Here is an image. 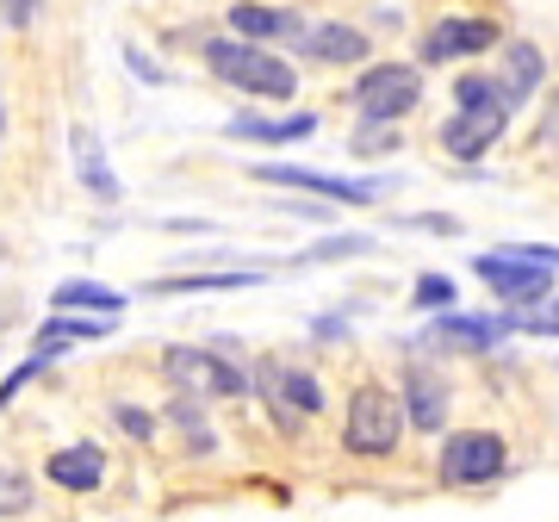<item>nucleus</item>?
Wrapping results in <instances>:
<instances>
[{"instance_id":"393cba45","label":"nucleus","mask_w":559,"mask_h":522,"mask_svg":"<svg viewBox=\"0 0 559 522\" xmlns=\"http://www.w3.org/2000/svg\"><path fill=\"white\" fill-rule=\"evenodd\" d=\"M342 256H373V237H330V242H311L299 261H342Z\"/></svg>"},{"instance_id":"6e6552de","label":"nucleus","mask_w":559,"mask_h":522,"mask_svg":"<svg viewBox=\"0 0 559 522\" xmlns=\"http://www.w3.org/2000/svg\"><path fill=\"white\" fill-rule=\"evenodd\" d=\"M255 181H267V187H299V193H318V200H336V205H373V200L385 193V181H342V175L293 168V162H267V168H255Z\"/></svg>"},{"instance_id":"4be33fe9","label":"nucleus","mask_w":559,"mask_h":522,"mask_svg":"<svg viewBox=\"0 0 559 522\" xmlns=\"http://www.w3.org/2000/svg\"><path fill=\"white\" fill-rule=\"evenodd\" d=\"M510 318V336H559V299L535 305V311H503Z\"/></svg>"},{"instance_id":"5701e85b","label":"nucleus","mask_w":559,"mask_h":522,"mask_svg":"<svg viewBox=\"0 0 559 522\" xmlns=\"http://www.w3.org/2000/svg\"><path fill=\"white\" fill-rule=\"evenodd\" d=\"M466 106H503L498 100V81H491V75H460L454 81V112H466Z\"/></svg>"},{"instance_id":"bb28decb","label":"nucleus","mask_w":559,"mask_h":522,"mask_svg":"<svg viewBox=\"0 0 559 522\" xmlns=\"http://www.w3.org/2000/svg\"><path fill=\"white\" fill-rule=\"evenodd\" d=\"M385 150H399V131L392 124H360L355 131V156H385Z\"/></svg>"},{"instance_id":"ddd939ff","label":"nucleus","mask_w":559,"mask_h":522,"mask_svg":"<svg viewBox=\"0 0 559 522\" xmlns=\"http://www.w3.org/2000/svg\"><path fill=\"white\" fill-rule=\"evenodd\" d=\"M540 75H547V62H540V50H535L528 38H516L510 50H503V75H498V100H503V112H516V106H528V100H535Z\"/></svg>"},{"instance_id":"7ed1b4c3","label":"nucleus","mask_w":559,"mask_h":522,"mask_svg":"<svg viewBox=\"0 0 559 522\" xmlns=\"http://www.w3.org/2000/svg\"><path fill=\"white\" fill-rule=\"evenodd\" d=\"M399 436H404L399 399H392L385 385H355V399H348V429H342L348 454L380 461V454H392V448H399Z\"/></svg>"},{"instance_id":"b1692460","label":"nucleus","mask_w":559,"mask_h":522,"mask_svg":"<svg viewBox=\"0 0 559 522\" xmlns=\"http://www.w3.org/2000/svg\"><path fill=\"white\" fill-rule=\"evenodd\" d=\"M411 299H417V305H423V311H448V305H454V299H460V286H454V281H448V274H423V281H417V286H411Z\"/></svg>"},{"instance_id":"f03ea898","label":"nucleus","mask_w":559,"mask_h":522,"mask_svg":"<svg viewBox=\"0 0 559 522\" xmlns=\"http://www.w3.org/2000/svg\"><path fill=\"white\" fill-rule=\"evenodd\" d=\"M423 106V75L411 62H367L355 81V112L360 124H399Z\"/></svg>"},{"instance_id":"6ab92c4d","label":"nucleus","mask_w":559,"mask_h":522,"mask_svg":"<svg viewBox=\"0 0 559 522\" xmlns=\"http://www.w3.org/2000/svg\"><path fill=\"white\" fill-rule=\"evenodd\" d=\"M242 286H261L255 268H230V274H175V281H150V293L180 299V293H242Z\"/></svg>"},{"instance_id":"f257e3e1","label":"nucleus","mask_w":559,"mask_h":522,"mask_svg":"<svg viewBox=\"0 0 559 522\" xmlns=\"http://www.w3.org/2000/svg\"><path fill=\"white\" fill-rule=\"evenodd\" d=\"M205 69L242 94H255V100H293L299 94V69L274 50H261V44H242V38H212L205 44Z\"/></svg>"},{"instance_id":"7c9ffc66","label":"nucleus","mask_w":559,"mask_h":522,"mask_svg":"<svg viewBox=\"0 0 559 522\" xmlns=\"http://www.w3.org/2000/svg\"><path fill=\"white\" fill-rule=\"evenodd\" d=\"M535 138H540V150H559V94L547 100V112H540V131H535Z\"/></svg>"},{"instance_id":"a211bd4d","label":"nucleus","mask_w":559,"mask_h":522,"mask_svg":"<svg viewBox=\"0 0 559 522\" xmlns=\"http://www.w3.org/2000/svg\"><path fill=\"white\" fill-rule=\"evenodd\" d=\"M436 336H448L454 348H473L485 355L498 336H510V318H473V311H441L436 318Z\"/></svg>"},{"instance_id":"f3484780","label":"nucleus","mask_w":559,"mask_h":522,"mask_svg":"<svg viewBox=\"0 0 559 522\" xmlns=\"http://www.w3.org/2000/svg\"><path fill=\"white\" fill-rule=\"evenodd\" d=\"M50 305H57V311H75V318H112L119 323L124 293H112V286H100V281H62L57 293H50Z\"/></svg>"},{"instance_id":"c85d7f7f","label":"nucleus","mask_w":559,"mask_h":522,"mask_svg":"<svg viewBox=\"0 0 559 522\" xmlns=\"http://www.w3.org/2000/svg\"><path fill=\"white\" fill-rule=\"evenodd\" d=\"M44 367H50L44 355H32L25 367H13V373H7V385H0V404H13V399H20V392H25V380H38Z\"/></svg>"},{"instance_id":"a878e982","label":"nucleus","mask_w":559,"mask_h":522,"mask_svg":"<svg viewBox=\"0 0 559 522\" xmlns=\"http://www.w3.org/2000/svg\"><path fill=\"white\" fill-rule=\"evenodd\" d=\"M498 256H503V261H528V268H547V274H559V249H540V242H503Z\"/></svg>"},{"instance_id":"473e14b6","label":"nucleus","mask_w":559,"mask_h":522,"mask_svg":"<svg viewBox=\"0 0 559 522\" xmlns=\"http://www.w3.org/2000/svg\"><path fill=\"white\" fill-rule=\"evenodd\" d=\"M124 57H131V69H138L143 81H168V75H162V69H156V62L143 57V50H124Z\"/></svg>"},{"instance_id":"20e7f679","label":"nucleus","mask_w":559,"mask_h":522,"mask_svg":"<svg viewBox=\"0 0 559 522\" xmlns=\"http://www.w3.org/2000/svg\"><path fill=\"white\" fill-rule=\"evenodd\" d=\"M503 466H510V448H503V436H491V429H460V436H448L441 442V485H491L503 479Z\"/></svg>"},{"instance_id":"412c9836","label":"nucleus","mask_w":559,"mask_h":522,"mask_svg":"<svg viewBox=\"0 0 559 522\" xmlns=\"http://www.w3.org/2000/svg\"><path fill=\"white\" fill-rule=\"evenodd\" d=\"M32 503H38V491H32V479H25L20 466H0V522L25 517Z\"/></svg>"},{"instance_id":"9d476101","label":"nucleus","mask_w":559,"mask_h":522,"mask_svg":"<svg viewBox=\"0 0 559 522\" xmlns=\"http://www.w3.org/2000/svg\"><path fill=\"white\" fill-rule=\"evenodd\" d=\"M503 32L491 20H441L429 25V38H423V62H460V57H479L491 50Z\"/></svg>"},{"instance_id":"dca6fc26","label":"nucleus","mask_w":559,"mask_h":522,"mask_svg":"<svg viewBox=\"0 0 559 522\" xmlns=\"http://www.w3.org/2000/svg\"><path fill=\"white\" fill-rule=\"evenodd\" d=\"M318 131V112H293V119H261V112H237L230 138L237 143H299Z\"/></svg>"},{"instance_id":"39448f33","label":"nucleus","mask_w":559,"mask_h":522,"mask_svg":"<svg viewBox=\"0 0 559 522\" xmlns=\"http://www.w3.org/2000/svg\"><path fill=\"white\" fill-rule=\"evenodd\" d=\"M162 373H168L187 399H242V392H249V380H242L224 355H212V348H168V355H162Z\"/></svg>"},{"instance_id":"423d86ee","label":"nucleus","mask_w":559,"mask_h":522,"mask_svg":"<svg viewBox=\"0 0 559 522\" xmlns=\"http://www.w3.org/2000/svg\"><path fill=\"white\" fill-rule=\"evenodd\" d=\"M255 385H261V399L274 404L280 429H305V417H318L323 411L318 373H305V367H293V361H261Z\"/></svg>"},{"instance_id":"1a4fd4ad","label":"nucleus","mask_w":559,"mask_h":522,"mask_svg":"<svg viewBox=\"0 0 559 522\" xmlns=\"http://www.w3.org/2000/svg\"><path fill=\"white\" fill-rule=\"evenodd\" d=\"M503 131H510V112L503 106H466V112H454V119L441 124V150L460 162H479Z\"/></svg>"},{"instance_id":"f8f14e48","label":"nucleus","mask_w":559,"mask_h":522,"mask_svg":"<svg viewBox=\"0 0 559 522\" xmlns=\"http://www.w3.org/2000/svg\"><path fill=\"white\" fill-rule=\"evenodd\" d=\"M230 32H237L242 44H261V50H267L274 38L299 44L305 20L293 13V7H255V0H242V7H230Z\"/></svg>"},{"instance_id":"0eeeda50","label":"nucleus","mask_w":559,"mask_h":522,"mask_svg":"<svg viewBox=\"0 0 559 522\" xmlns=\"http://www.w3.org/2000/svg\"><path fill=\"white\" fill-rule=\"evenodd\" d=\"M473 274H479V281L498 293V305H516V311H535V305L554 299V274H547V268H528V261H503L498 249L473 261Z\"/></svg>"},{"instance_id":"72a5a7b5","label":"nucleus","mask_w":559,"mask_h":522,"mask_svg":"<svg viewBox=\"0 0 559 522\" xmlns=\"http://www.w3.org/2000/svg\"><path fill=\"white\" fill-rule=\"evenodd\" d=\"M0 138H7V106H0Z\"/></svg>"},{"instance_id":"4468645a","label":"nucleus","mask_w":559,"mask_h":522,"mask_svg":"<svg viewBox=\"0 0 559 522\" xmlns=\"http://www.w3.org/2000/svg\"><path fill=\"white\" fill-rule=\"evenodd\" d=\"M69 150H75V175H81V187L94 193V200H119L124 187H119V175H112V162H106V150H100V138L87 131V124H75L69 131Z\"/></svg>"},{"instance_id":"2eb2a0df","label":"nucleus","mask_w":559,"mask_h":522,"mask_svg":"<svg viewBox=\"0 0 559 522\" xmlns=\"http://www.w3.org/2000/svg\"><path fill=\"white\" fill-rule=\"evenodd\" d=\"M299 57L311 62H360L367 57V32L360 25H305L299 32Z\"/></svg>"},{"instance_id":"9b49d317","label":"nucleus","mask_w":559,"mask_h":522,"mask_svg":"<svg viewBox=\"0 0 559 522\" xmlns=\"http://www.w3.org/2000/svg\"><path fill=\"white\" fill-rule=\"evenodd\" d=\"M44 479L62 485V491H100V485H106V448L100 442L57 448V454L44 461Z\"/></svg>"},{"instance_id":"cd10ccee","label":"nucleus","mask_w":559,"mask_h":522,"mask_svg":"<svg viewBox=\"0 0 559 522\" xmlns=\"http://www.w3.org/2000/svg\"><path fill=\"white\" fill-rule=\"evenodd\" d=\"M112 417H119L124 436H138V442H156V417H150V411H138V404H112Z\"/></svg>"},{"instance_id":"2f4dec72","label":"nucleus","mask_w":559,"mask_h":522,"mask_svg":"<svg viewBox=\"0 0 559 522\" xmlns=\"http://www.w3.org/2000/svg\"><path fill=\"white\" fill-rule=\"evenodd\" d=\"M404 224H411V230H448V237L460 230V218H441V212H423V218H404Z\"/></svg>"},{"instance_id":"aec40b11","label":"nucleus","mask_w":559,"mask_h":522,"mask_svg":"<svg viewBox=\"0 0 559 522\" xmlns=\"http://www.w3.org/2000/svg\"><path fill=\"white\" fill-rule=\"evenodd\" d=\"M399 411L411 417V429H441V423H448V392H441V380H429V373H417V380L404 385Z\"/></svg>"},{"instance_id":"c756f323","label":"nucleus","mask_w":559,"mask_h":522,"mask_svg":"<svg viewBox=\"0 0 559 522\" xmlns=\"http://www.w3.org/2000/svg\"><path fill=\"white\" fill-rule=\"evenodd\" d=\"M0 20L13 25V32H25V25L38 20V0H0Z\"/></svg>"}]
</instances>
